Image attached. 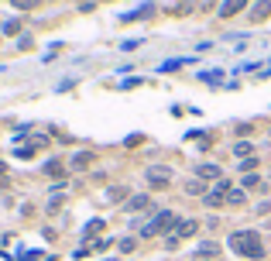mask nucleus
<instances>
[{
	"instance_id": "1",
	"label": "nucleus",
	"mask_w": 271,
	"mask_h": 261,
	"mask_svg": "<svg viewBox=\"0 0 271 261\" xmlns=\"http://www.w3.org/2000/svg\"><path fill=\"white\" fill-rule=\"evenodd\" d=\"M226 244H230V251H237L240 258H251V261L264 258V244H261L258 230H237V234H230Z\"/></svg>"
},
{
	"instance_id": "2",
	"label": "nucleus",
	"mask_w": 271,
	"mask_h": 261,
	"mask_svg": "<svg viewBox=\"0 0 271 261\" xmlns=\"http://www.w3.org/2000/svg\"><path fill=\"white\" fill-rule=\"evenodd\" d=\"M179 224V216L172 213V210H158V213L151 216V224L141 230V237H155V234H165V230H175Z\"/></svg>"
},
{
	"instance_id": "3",
	"label": "nucleus",
	"mask_w": 271,
	"mask_h": 261,
	"mask_svg": "<svg viewBox=\"0 0 271 261\" xmlns=\"http://www.w3.org/2000/svg\"><path fill=\"white\" fill-rule=\"evenodd\" d=\"M144 179H148L151 189H165V186L172 182V172L161 169V165H151V169H144Z\"/></svg>"
},
{
	"instance_id": "4",
	"label": "nucleus",
	"mask_w": 271,
	"mask_h": 261,
	"mask_svg": "<svg viewBox=\"0 0 271 261\" xmlns=\"http://www.w3.org/2000/svg\"><path fill=\"white\" fill-rule=\"evenodd\" d=\"M226 196H230V186H226V182H216L213 189L203 196V203L210 206V210H216V206H223V203H226Z\"/></svg>"
},
{
	"instance_id": "5",
	"label": "nucleus",
	"mask_w": 271,
	"mask_h": 261,
	"mask_svg": "<svg viewBox=\"0 0 271 261\" xmlns=\"http://www.w3.org/2000/svg\"><path fill=\"white\" fill-rule=\"evenodd\" d=\"M199 230V220H179V227L172 230V237H169V248H175L182 237H189V234H196Z\"/></svg>"
},
{
	"instance_id": "6",
	"label": "nucleus",
	"mask_w": 271,
	"mask_h": 261,
	"mask_svg": "<svg viewBox=\"0 0 271 261\" xmlns=\"http://www.w3.org/2000/svg\"><path fill=\"white\" fill-rule=\"evenodd\" d=\"M251 0H223V7H220V17H234V14H240L244 7H247Z\"/></svg>"
},
{
	"instance_id": "7",
	"label": "nucleus",
	"mask_w": 271,
	"mask_h": 261,
	"mask_svg": "<svg viewBox=\"0 0 271 261\" xmlns=\"http://www.w3.org/2000/svg\"><path fill=\"white\" fill-rule=\"evenodd\" d=\"M268 14H271V0H258V4L251 7V21H254V24H261L264 17H268Z\"/></svg>"
},
{
	"instance_id": "8",
	"label": "nucleus",
	"mask_w": 271,
	"mask_h": 261,
	"mask_svg": "<svg viewBox=\"0 0 271 261\" xmlns=\"http://www.w3.org/2000/svg\"><path fill=\"white\" fill-rule=\"evenodd\" d=\"M124 196H127V186H110V189H107V199H110V203H124Z\"/></svg>"
},
{
	"instance_id": "9",
	"label": "nucleus",
	"mask_w": 271,
	"mask_h": 261,
	"mask_svg": "<svg viewBox=\"0 0 271 261\" xmlns=\"http://www.w3.org/2000/svg\"><path fill=\"white\" fill-rule=\"evenodd\" d=\"M185 193H189V196H206L210 189H206L199 179H189V182H185Z\"/></svg>"
},
{
	"instance_id": "10",
	"label": "nucleus",
	"mask_w": 271,
	"mask_h": 261,
	"mask_svg": "<svg viewBox=\"0 0 271 261\" xmlns=\"http://www.w3.org/2000/svg\"><path fill=\"white\" fill-rule=\"evenodd\" d=\"M86 165H93V155L90 151H79V155L72 158V169H86Z\"/></svg>"
},
{
	"instance_id": "11",
	"label": "nucleus",
	"mask_w": 271,
	"mask_h": 261,
	"mask_svg": "<svg viewBox=\"0 0 271 261\" xmlns=\"http://www.w3.org/2000/svg\"><path fill=\"white\" fill-rule=\"evenodd\" d=\"M148 203H151V199H148V196H134V199H127V210H131V213H134V210H144Z\"/></svg>"
},
{
	"instance_id": "12",
	"label": "nucleus",
	"mask_w": 271,
	"mask_h": 261,
	"mask_svg": "<svg viewBox=\"0 0 271 261\" xmlns=\"http://www.w3.org/2000/svg\"><path fill=\"white\" fill-rule=\"evenodd\" d=\"M45 172H48V175H66V165H62L58 158H52V162L45 165Z\"/></svg>"
},
{
	"instance_id": "13",
	"label": "nucleus",
	"mask_w": 271,
	"mask_h": 261,
	"mask_svg": "<svg viewBox=\"0 0 271 261\" xmlns=\"http://www.w3.org/2000/svg\"><path fill=\"white\" fill-rule=\"evenodd\" d=\"M244 189H264V182H261L258 175L251 172V175H244Z\"/></svg>"
},
{
	"instance_id": "14",
	"label": "nucleus",
	"mask_w": 271,
	"mask_h": 261,
	"mask_svg": "<svg viewBox=\"0 0 271 261\" xmlns=\"http://www.w3.org/2000/svg\"><path fill=\"white\" fill-rule=\"evenodd\" d=\"M199 175H203V179H216V175H220V165H199Z\"/></svg>"
},
{
	"instance_id": "15",
	"label": "nucleus",
	"mask_w": 271,
	"mask_h": 261,
	"mask_svg": "<svg viewBox=\"0 0 271 261\" xmlns=\"http://www.w3.org/2000/svg\"><path fill=\"white\" fill-rule=\"evenodd\" d=\"M216 254H220L216 244H203V248H199V258H216Z\"/></svg>"
},
{
	"instance_id": "16",
	"label": "nucleus",
	"mask_w": 271,
	"mask_h": 261,
	"mask_svg": "<svg viewBox=\"0 0 271 261\" xmlns=\"http://www.w3.org/2000/svg\"><path fill=\"white\" fill-rule=\"evenodd\" d=\"M11 4H14V7H21V11H34L41 0H11Z\"/></svg>"
},
{
	"instance_id": "17",
	"label": "nucleus",
	"mask_w": 271,
	"mask_h": 261,
	"mask_svg": "<svg viewBox=\"0 0 271 261\" xmlns=\"http://www.w3.org/2000/svg\"><path fill=\"white\" fill-rule=\"evenodd\" d=\"M226 203L240 206V203H244V189H230V196H226Z\"/></svg>"
},
{
	"instance_id": "18",
	"label": "nucleus",
	"mask_w": 271,
	"mask_h": 261,
	"mask_svg": "<svg viewBox=\"0 0 271 261\" xmlns=\"http://www.w3.org/2000/svg\"><path fill=\"white\" fill-rule=\"evenodd\" d=\"M17 31H21V24H17V21H7V24H4V34H17Z\"/></svg>"
},
{
	"instance_id": "19",
	"label": "nucleus",
	"mask_w": 271,
	"mask_h": 261,
	"mask_svg": "<svg viewBox=\"0 0 271 261\" xmlns=\"http://www.w3.org/2000/svg\"><path fill=\"white\" fill-rule=\"evenodd\" d=\"M58 206H62V196H52V199H48V213H55Z\"/></svg>"
},
{
	"instance_id": "20",
	"label": "nucleus",
	"mask_w": 271,
	"mask_h": 261,
	"mask_svg": "<svg viewBox=\"0 0 271 261\" xmlns=\"http://www.w3.org/2000/svg\"><path fill=\"white\" fill-rule=\"evenodd\" d=\"M234 151H237V155H251V141H240V145L234 148Z\"/></svg>"
},
{
	"instance_id": "21",
	"label": "nucleus",
	"mask_w": 271,
	"mask_h": 261,
	"mask_svg": "<svg viewBox=\"0 0 271 261\" xmlns=\"http://www.w3.org/2000/svg\"><path fill=\"white\" fill-rule=\"evenodd\" d=\"M100 230H103V220H93V224H90V230H86V234H100Z\"/></svg>"
},
{
	"instance_id": "22",
	"label": "nucleus",
	"mask_w": 271,
	"mask_h": 261,
	"mask_svg": "<svg viewBox=\"0 0 271 261\" xmlns=\"http://www.w3.org/2000/svg\"><path fill=\"white\" fill-rule=\"evenodd\" d=\"M4 169H7V165H4V162H0V175H4Z\"/></svg>"
}]
</instances>
